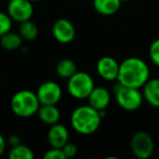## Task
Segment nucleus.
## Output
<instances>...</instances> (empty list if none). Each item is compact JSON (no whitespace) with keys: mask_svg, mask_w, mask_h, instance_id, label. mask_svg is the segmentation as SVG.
<instances>
[{"mask_svg":"<svg viewBox=\"0 0 159 159\" xmlns=\"http://www.w3.org/2000/svg\"><path fill=\"white\" fill-rule=\"evenodd\" d=\"M149 76V66L143 59L129 57L120 63L117 82L124 86L142 89Z\"/></svg>","mask_w":159,"mask_h":159,"instance_id":"f257e3e1","label":"nucleus"},{"mask_svg":"<svg viewBox=\"0 0 159 159\" xmlns=\"http://www.w3.org/2000/svg\"><path fill=\"white\" fill-rule=\"evenodd\" d=\"M104 117L105 111H98L89 105H82L71 113V126L79 134L91 135L98 130Z\"/></svg>","mask_w":159,"mask_h":159,"instance_id":"f03ea898","label":"nucleus"},{"mask_svg":"<svg viewBox=\"0 0 159 159\" xmlns=\"http://www.w3.org/2000/svg\"><path fill=\"white\" fill-rule=\"evenodd\" d=\"M10 107L16 117L31 118L34 115H37L40 102L36 92L31 89H21L14 93L11 97Z\"/></svg>","mask_w":159,"mask_h":159,"instance_id":"7ed1b4c3","label":"nucleus"},{"mask_svg":"<svg viewBox=\"0 0 159 159\" xmlns=\"http://www.w3.org/2000/svg\"><path fill=\"white\" fill-rule=\"evenodd\" d=\"M113 93L117 104L125 111H135L141 108L143 104V93L139 91V89L124 86L117 82L113 87Z\"/></svg>","mask_w":159,"mask_h":159,"instance_id":"20e7f679","label":"nucleus"},{"mask_svg":"<svg viewBox=\"0 0 159 159\" xmlns=\"http://www.w3.org/2000/svg\"><path fill=\"white\" fill-rule=\"evenodd\" d=\"M94 87L95 82L93 77L89 73L83 71H77L76 73H74L70 79H68L66 83V89L69 94L73 98L79 100L87 99Z\"/></svg>","mask_w":159,"mask_h":159,"instance_id":"39448f33","label":"nucleus"},{"mask_svg":"<svg viewBox=\"0 0 159 159\" xmlns=\"http://www.w3.org/2000/svg\"><path fill=\"white\" fill-rule=\"evenodd\" d=\"M130 147L136 158L148 159L155 150V142L152 135L146 131H137L131 139Z\"/></svg>","mask_w":159,"mask_h":159,"instance_id":"423d86ee","label":"nucleus"},{"mask_svg":"<svg viewBox=\"0 0 159 159\" xmlns=\"http://www.w3.org/2000/svg\"><path fill=\"white\" fill-rule=\"evenodd\" d=\"M7 13L12 21L22 23L31 20L34 14V6L31 0H10L7 6Z\"/></svg>","mask_w":159,"mask_h":159,"instance_id":"0eeeda50","label":"nucleus"},{"mask_svg":"<svg viewBox=\"0 0 159 159\" xmlns=\"http://www.w3.org/2000/svg\"><path fill=\"white\" fill-rule=\"evenodd\" d=\"M40 105H57L62 98V89L57 82L46 81L36 91Z\"/></svg>","mask_w":159,"mask_h":159,"instance_id":"6e6552de","label":"nucleus"},{"mask_svg":"<svg viewBox=\"0 0 159 159\" xmlns=\"http://www.w3.org/2000/svg\"><path fill=\"white\" fill-rule=\"evenodd\" d=\"M120 63L110 56L99 58L96 63V71L102 79L106 81H117Z\"/></svg>","mask_w":159,"mask_h":159,"instance_id":"1a4fd4ad","label":"nucleus"},{"mask_svg":"<svg viewBox=\"0 0 159 159\" xmlns=\"http://www.w3.org/2000/svg\"><path fill=\"white\" fill-rule=\"evenodd\" d=\"M52 35L60 44H69L75 37V27L66 19H58L52 25Z\"/></svg>","mask_w":159,"mask_h":159,"instance_id":"9d476101","label":"nucleus"},{"mask_svg":"<svg viewBox=\"0 0 159 159\" xmlns=\"http://www.w3.org/2000/svg\"><path fill=\"white\" fill-rule=\"evenodd\" d=\"M69 139H70V133L64 124L58 122L50 125L47 133V142L50 147L62 148V146L69 142Z\"/></svg>","mask_w":159,"mask_h":159,"instance_id":"9b49d317","label":"nucleus"},{"mask_svg":"<svg viewBox=\"0 0 159 159\" xmlns=\"http://www.w3.org/2000/svg\"><path fill=\"white\" fill-rule=\"evenodd\" d=\"M87 102L98 111H105L111 102V94L106 87L95 86L87 97Z\"/></svg>","mask_w":159,"mask_h":159,"instance_id":"f8f14e48","label":"nucleus"},{"mask_svg":"<svg viewBox=\"0 0 159 159\" xmlns=\"http://www.w3.org/2000/svg\"><path fill=\"white\" fill-rule=\"evenodd\" d=\"M142 89L144 100L152 107L159 108V79H149Z\"/></svg>","mask_w":159,"mask_h":159,"instance_id":"ddd939ff","label":"nucleus"},{"mask_svg":"<svg viewBox=\"0 0 159 159\" xmlns=\"http://www.w3.org/2000/svg\"><path fill=\"white\" fill-rule=\"evenodd\" d=\"M37 117L43 123L50 126L59 122L61 112L57 105H40L37 111Z\"/></svg>","mask_w":159,"mask_h":159,"instance_id":"4468645a","label":"nucleus"},{"mask_svg":"<svg viewBox=\"0 0 159 159\" xmlns=\"http://www.w3.org/2000/svg\"><path fill=\"white\" fill-rule=\"evenodd\" d=\"M121 0H93V7L102 16H112L120 10Z\"/></svg>","mask_w":159,"mask_h":159,"instance_id":"2eb2a0df","label":"nucleus"},{"mask_svg":"<svg viewBox=\"0 0 159 159\" xmlns=\"http://www.w3.org/2000/svg\"><path fill=\"white\" fill-rule=\"evenodd\" d=\"M56 72H57L58 76L68 80L74 73L77 72L76 63L72 59H69V58L61 59L60 61H58L57 66H56Z\"/></svg>","mask_w":159,"mask_h":159,"instance_id":"dca6fc26","label":"nucleus"},{"mask_svg":"<svg viewBox=\"0 0 159 159\" xmlns=\"http://www.w3.org/2000/svg\"><path fill=\"white\" fill-rule=\"evenodd\" d=\"M23 43V38L21 37L20 34L13 33V32H8L5 35L0 37V45L3 49L6 50H16V49L21 48Z\"/></svg>","mask_w":159,"mask_h":159,"instance_id":"f3484780","label":"nucleus"},{"mask_svg":"<svg viewBox=\"0 0 159 159\" xmlns=\"http://www.w3.org/2000/svg\"><path fill=\"white\" fill-rule=\"evenodd\" d=\"M38 33H39V30H38L37 24L34 23L33 21L27 20L20 23L19 34L23 38V40H26V42L35 40L38 37Z\"/></svg>","mask_w":159,"mask_h":159,"instance_id":"a211bd4d","label":"nucleus"},{"mask_svg":"<svg viewBox=\"0 0 159 159\" xmlns=\"http://www.w3.org/2000/svg\"><path fill=\"white\" fill-rule=\"evenodd\" d=\"M8 156L10 159H33L35 155L29 146L20 143L10 148Z\"/></svg>","mask_w":159,"mask_h":159,"instance_id":"6ab92c4d","label":"nucleus"},{"mask_svg":"<svg viewBox=\"0 0 159 159\" xmlns=\"http://www.w3.org/2000/svg\"><path fill=\"white\" fill-rule=\"evenodd\" d=\"M12 19L7 12L0 11V37L6 33L11 31L12 29Z\"/></svg>","mask_w":159,"mask_h":159,"instance_id":"aec40b11","label":"nucleus"},{"mask_svg":"<svg viewBox=\"0 0 159 159\" xmlns=\"http://www.w3.org/2000/svg\"><path fill=\"white\" fill-rule=\"evenodd\" d=\"M148 55H149L150 61L159 68V38L155 39L150 44L149 49H148Z\"/></svg>","mask_w":159,"mask_h":159,"instance_id":"412c9836","label":"nucleus"},{"mask_svg":"<svg viewBox=\"0 0 159 159\" xmlns=\"http://www.w3.org/2000/svg\"><path fill=\"white\" fill-rule=\"evenodd\" d=\"M45 159H66L62 148L58 147H50L44 155Z\"/></svg>","mask_w":159,"mask_h":159,"instance_id":"4be33fe9","label":"nucleus"},{"mask_svg":"<svg viewBox=\"0 0 159 159\" xmlns=\"http://www.w3.org/2000/svg\"><path fill=\"white\" fill-rule=\"evenodd\" d=\"M62 152H63L64 156H66V159L74 158L77 154V146L74 143L68 142V143L62 146Z\"/></svg>","mask_w":159,"mask_h":159,"instance_id":"5701e85b","label":"nucleus"},{"mask_svg":"<svg viewBox=\"0 0 159 159\" xmlns=\"http://www.w3.org/2000/svg\"><path fill=\"white\" fill-rule=\"evenodd\" d=\"M7 143L12 147V146H16V145H18V144H20L21 143V139H20V136H19V135L12 134V135H10V136L8 137Z\"/></svg>","mask_w":159,"mask_h":159,"instance_id":"b1692460","label":"nucleus"},{"mask_svg":"<svg viewBox=\"0 0 159 159\" xmlns=\"http://www.w3.org/2000/svg\"><path fill=\"white\" fill-rule=\"evenodd\" d=\"M7 141H6V139L3 137V135L0 133V156L5 152L6 148H7Z\"/></svg>","mask_w":159,"mask_h":159,"instance_id":"393cba45","label":"nucleus"},{"mask_svg":"<svg viewBox=\"0 0 159 159\" xmlns=\"http://www.w3.org/2000/svg\"><path fill=\"white\" fill-rule=\"evenodd\" d=\"M32 2H38V1H40V0H31Z\"/></svg>","mask_w":159,"mask_h":159,"instance_id":"a878e982","label":"nucleus"},{"mask_svg":"<svg viewBox=\"0 0 159 159\" xmlns=\"http://www.w3.org/2000/svg\"><path fill=\"white\" fill-rule=\"evenodd\" d=\"M126 1H129V0H121V2H126Z\"/></svg>","mask_w":159,"mask_h":159,"instance_id":"bb28decb","label":"nucleus"}]
</instances>
